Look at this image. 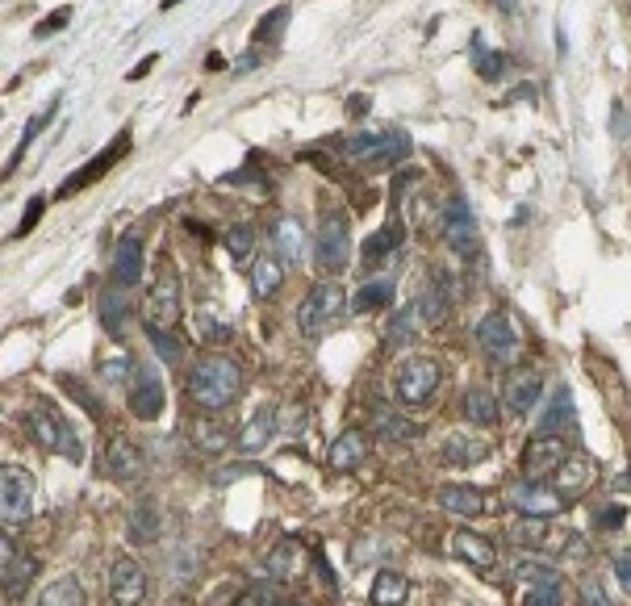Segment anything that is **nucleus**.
<instances>
[{"mask_svg": "<svg viewBox=\"0 0 631 606\" xmlns=\"http://www.w3.org/2000/svg\"><path fill=\"white\" fill-rule=\"evenodd\" d=\"M189 402L209 410V414H218L226 410L230 402L239 398V389H243V368L239 360H230V356H201L193 368H189Z\"/></svg>", "mask_w": 631, "mask_h": 606, "instance_id": "1", "label": "nucleus"}, {"mask_svg": "<svg viewBox=\"0 0 631 606\" xmlns=\"http://www.w3.org/2000/svg\"><path fill=\"white\" fill-rule=\"evenodd\" d=\"M347 310H352V306H347V293L335 281H322L297 306V326H301V335H306V339H322Z\"/></svg>", "mask_w": 631, "mask_h": 606, "instance_id": "2", "label": "nucleus"}, {"mask_svg": "<svg viewBox=\"0 0 631 606\" xmlns=\"http://www.w3.org/2000/svg\"><path fill=\"white\" fill-rule=\"evenodd\" d=\"M26 423H30V435L38 439V448L46 452H55V456H67V460H80V439L72 431V423L55 410V406H46V402H34L30 414H26Z\"/></svg>", "mask_w": 631, "mask_h": 606, "instance_id": "3", "label": "nucleus"}, {"mask_svg": "<svg viewBox=\"0 0 631 606\" xmlns=\"http://www.w3.org/2000/svg\"><path fill=\"white\" fill-rule=\"evenodd\" d=\"M410 134L393 130V134H372V130H360L352 138H343V155L356 159V163H372V168H393L397 159L410 155Z\"/></svg>", "mask_w": 631, "mask_h": 606, "instance_id": "4", "label": "nucleus"}, {"mask_svg": "<svg viewBox=\"0 0 631 606\" xmlns=\"http://www.w3.org/2000/svg\"><path fill=\"white\" fill-rule=\"evenodd\" d=\"M435 389H439V364L427 360V356H414V360H402L393 372V393H397V402L418 410V406H427L435 398Z\"/></svg>", "mask_w": 631, "mask_h": 606, "instance_id": "5", "label": "nucleus"}, {"mask_svg": "<svg viewBox=\"0 0 631 606\" xmlns=\"http://www.w3.org/2000/svg\"><path fill=\"white\" fill-rule=\"evenodd\" d=\"M318 268L322 272H343L352 260V235H347V218L339 209H326L318 222Z\"/></svg>", "mask_w": 631, "mask_h": 606, "instance_id": "6", "label": "nucleus"}, {"mask_svg": "<svg viewBox=\"0 0 631 606\" xmlns=\"http://www.w3.org/2000/svg\"><path fill=\"white\" fill-rule=\"evenodd\" d=\"M34 510V481L26 469H17V464H5L0 469V519L5 527H17L26 523Z\"/></svg>", "mask_w": 631, "mask_h": 606, "instance_id": "7", "label": "nucleus"}, {"mask_svg": "<svg viewBox=\"0 0 631 606\" xmlns=\"http://www.w3.org/2000/svg\"><path fill=\"white\" fill-rule=\"evenodd\" d=\"M143 318H147V326H168V331L180 322V276H176L172 264L159 268L155 285L143 301Z\"/></svg>", "mask_w": 631, "mask_h": 606, "instance_id": "8", "label": "nucleus"}, {"mask_svg": "<svg viewBox=\"0 0 631 606\" xmlns=\"http://www.w3.org/2000/svg\"><path fill=\"white\" fill-rule=\"evenodd\" d=\"M477 343L489 360L498 364H510L519 356V331H514V318L506 310H489L481 322H477Z\"/></svg>", "mask_w": 631, "mask_h": 606, "instance_id": "9", "label": "nucleus"}, {"mask_svg": "<svg viewBox=\"0 0 631 606\" xmlns=\"http://www.w3.org/2000/svg\"><path fill=\"white\" fill-rule=\"evenodd\" d=\"M506 502H510L514 510H519V515H540V519H552L556 510L565 506V494H560V489L540 485V477H523V481H510Z\"/></svg>", "mask_w": 631, "mask_h": 606, "instance_id": "10", "label": "nucleus"}, {"mask_svg": "<svg viewBox=\"0 0 631 606\" xmlns=\"http://www.w3.org/2000/svg\"><path fill=\"white\" fill-rule=\"evenodd\" d=\"M126 151H130V130H122V134L113 138V143H109V147H105L97 159H88L76 176H67V180L59 184V197H76V193H84L88 184H97V180H101V176L113 168V163H122V155H126Z\"/></svg>", "mask_w": 631, "mask_h": 606, "instance_id": "11", "label": "nucleus"}, {"mask_svg": "<svg viewBox=\"0 0 631 606\" xmlns=\"http://www.w3.org/2000/svg\"><path fill=\"white\" fill-rule=\"evenodd\" d=\"M109 598L118 606H134L147 598V573L138 561H130V556H122V561H113L109 569Z\"/></svg>", "mask_w": 631, "mask_h": 606, "instance_id": "12", "label": "nucleus"}, {"mask_svg": "<svg viewBox=\"0 0 631 606\" xmlns=\"http://www.w3.org/2000/svg\"><path fill=\"white\" fill-rule=\"evenodd\" d=\"M569 456V448H565V439H556L552 431H540L527 444V452H523V473L527 477H544V473H556L560 469V460Z\"/></svg>", "mask_w": 631, "mask_h": 606, "instance_id": "13", "label": "nucleus"}, {"mask_svg": "<svg viewBox=\"0 0 631 606\" xmlns=\"http://www.w3.org/2000/svg\"><path fill=\"white\" fill-rule=\"evenodd\" d=\"M130 414L151 423V418L163 414V381L155 377L151 368H134V381H130Z\"/></svg>", "mask_w": 631, "mask_h": 606, "instance_id": "14", "label": "nucleus"}, {"mask_svg": "<svg viewBox=\"0 0 631 606\" xmlns=\"http://www.w3.org/2000/svg\"><path fill=\"white\" fill-rule=\"evenodd\" d=\"M540 393H544V372H535V368H514L510 377H506L502 402L510 406V414H527L531 406H540Z\"/></svg>", "mask_w": 631, "mask_h": 606, "instance_id": "15", "label": "nucleus"}, {"mask_svg": "<svg viewBox=\"0 0 631 606\" xmlns=\"http://www.w3.org/2000/svg\"><path fill=\"white\" fill-rule=\"evenodd\" d=\"M443 239H448L452 251H473L477 247V222H473V209L464 205V201H448L443 205Z\"/></svg>", "mask_w": 631, "mask_h": 606, "instance_id": "16", "label": "nucleus"}, {"mask_svg": "<svg viewBox=\"0 0 631 606\" xmlns=\"http://www.w3.org/2000/svg\"><path fill=\"white\" fill-rule=\"evenodd\" d=\"M594 477H598L594 456L569 452L565 460H560V469H556V489H560L565 498H577V494H586V489L594 485Z\"/></svg>", "mask_w": 631, "mask_h": 606, "instance_id": "17", "label": "nucleus"}, {"mask_svg": "<svg viewBox=\"0 0 631 606\" xmlns=\"http://www.w3.org/2000/svg\"><path fill=\"white\" fill-rule=\"evenodd\" d=\"M109 473L118 477V481H138L147 473V460H143V448L134 444L130 435H118V439H109Z\"/></svg>", "mask_w": 631, "mask_h": 606, "instance_id": "18", "label": "nucleus"}, {"mask_svg": "<svg viewBox=\"0 0 631 606\" xmlns=\"http://www.w3.org/2000/svg\"><path fill=\"white\" fill-rule=\"evenodd\" d=\"M448 301H452V276L448 272H435L431 281H427V289H423V297L414 301L423 326H439L443 318H448Z\"/></svg>", "mask_w": 631, "mask_h": 606, "instance_id": "19", "label": "nucleus"}, {"mask_svg": "<svg viewBox=\"0 0 631 606\" xmlns=\"http://www.w3.org/2000/svg\"><path fill=\"white\" fill-rule=\"evenodd\" d=\"M109 272H113V285L134 289L138 281H143V243H138L134 235H122V243L113 247V264H109Z\"/></svg>", "mask_w": 631, "mask_h": 606, "instance_id": "20", "label": "nucleus"}, {"mask_svg": "<svg viewBox=\"0 0 631 606\" xmlns=\"http://www.w3.org/2000/svg\"><path fill=\"white\" fill-rule=\"evenodd\" d=\"M364 456H368L364 431H343L339 439H331V448H326V464H331V473H352V469H360Z\"/></svg>", "mask_w": 631, "mask_h": 606, "instance_id": "21", "label": "nucleus"}, {"mask_svg": "<svg viewBox=\"0 0 631 606\" xmlns=\"http://www.w3.org/2000/svg\"><path fill=\"white\" fill-rule=\"evenodd\" d=\"M372 431L381 439H393V444H414V439H423V427L410 423L406 414H397L393 406H372Z\"/></svg>", "mask_w": 631, "mask_h": 606, "instance_id": "22", "label": "nucleus"}, {"mask_svg": "<svg viewBox=\"0 0 631 606\" xmlns=\"http://www.w3.org/2000/svg\"><path fill=\"white\" fill-rule=\"evenodd\" d=\"M448 548H452V556H460V561H469V565H477V569H494L498 565V548L485 540V535H477V531H452V540H448Z\"/></svg>", "mask_w": 631, "mask_h": 606, "instance_id": "23", "label": "nucleus"}, {"mask_svg": "<svg viewBox=\"0 0 631 606\" xmlns=\"http://www.w3.org/2000/svg\"><path fill=\"white\" fill-rule=\"evenodd\" d=\"M272 435H276V410H272V406H260V410L247 418V427L239 431L235 444H239V452L251 456V452H264V448L272 444Z\"/></svg>", "mask_w": 631, "mask_h": 606, "instance_id": "24", "label": "nucleus"}, {"mask_svg": "<svg viewBox=\"0 0 631 606\" xmlns=\"http://www.w3.org/2000/svg\"><path fill=\"white\" fill-rule=\"evenodd\" d=\"M439 510H448L456 519H477L485 510V494L473 485H443L439 489Z\"/></svg>", "mask_w": 631, "mask_h": 606, "instance_id": "25", "label": "nucleus"}, {"mask_svg": "<svg viewBox=\"0 0 631 606\" xmlns=\"http://www.w3.org/2000/svg\"><path fill=\"white\" fill-rule=\"evenodd\" d=\"M189 444L197 448V452H222L226 444H230V431H226V423H218V418H209V410H205V418H193L189 423Z\"/></svg>", "mask_w": 631, "mask_h": 606, "instance_id": "26", "label": "nucleus"}, {"mask_svg": "<svg viewBox=\"0 0 631 606\" xmlns=\"http://www.w3.org/2000/svg\"><path fill=\"white\" fill-rule=\"evenodd\" d=\"M126 314H130V289H126V285H109V289L101 293V306H97L101 326H105L109 335H118L122 322H126Z\"/></svg>", "mask_w": 631, "mask_h": 606, "instance_id": "27", "label": "nucleus"}, {"mask_svg": "<svg viewBox=\"0 0 631 606\" xmlns=\"http://www.w3.org/2000/svg\"><path fill=\"white\" fill-rule=\"evenodd\" d=\"M34 569H38L34 556H17V544L5 540V577H0V586H5L9 598H17L21 586H26V581H34Z\"/></svg>", "mask_w": 631, "mask_h": 606, "instance_id": "28", "label": "nucleus"}, {"mask_svg": "<svg viewBox=\"0 0 631 606\" xmlns=\"http://www.w3.org/2000/svg\"><path fill=\"white\" fill-rule=\"evenodd\" d=\"M397 247H402V222L393 218L385 230H377L372 239H364V247H360V264H364V268H377V264L385 260V255L397 251Z\"/></svg>", "mask_w": 631, "mask_h": 606, "instance_id": "29", "label": "nucleus"}, {"mask_svg": "<svg viewBox=\"0 0 631 606\" xmlns=\"http://www.w3.org/2000/svg\"><path fill=\"white\" fill-rule=\"evenodd\" d=\"M130 540L134 544H155L159 540V527H163V519H159V506L155 502H138V506H130Z\"/></svg>", "mask_w": 631, "mask_h": 606, "instance_id": "30", "label": "nucleus"}, {"mask_svg": "<svg viewBox=\"0 0 631 606\" xmlns=\"http://www.w3.org/2000/svg\"><path fill=\"white\" fill-rule=\"evenodd\" d=\"M272 239H276V247H280V255H285L289 264H297L301 255H306V230H301V222L297 218H276V226H272Z\"/></svg>", "mask_w": 631, "mask_h": 606, "instance_id": "31", "label": "nucleus"}, {"mask_svg": "<svg viewBox=\"0 0 631 606\" xmlns=\"http://www.w3.org/2000/svg\"><path fill=\"white\" fill-rule=\"evenodd\" d=\"M460 406H464V418H469L473 427H494L498 423V398L489 389H481V385L464 393Z\"/></svg>", "mask_w": 631, "mask_h": 606, "instance_id": "32", "label": "nucleus"}, {"mask_svg": "<svg viewBox=\"0 0 631 606\" xmlns=\"http://www.w3.org/2000/svg\"><path fill=\"white\" fill-rule=\"evenodd\" d=\"M443 456H448L452 464H477L489 456V444H481L477 435H464V431H452L448 439H443Z\"/></svg>", "mask_w": 631, "mask_h": 606, "instance_id": "33", "label": "nucleus"}, {"mask_svg": "<svg viewBox=\"0 0 631 606\" xmlns=\"http://www.w3.org/2000/svg\"><path fill=\"white\" fill-rule=\"evenodd\" d=\"M38 606H84V586H80V577L72 573H63L59 581H51L42 594H38Z\"/></svg>", "mask_w": 631, "mask_h": 606, "instance_id": "34", "label": "nucleus"}, {"mask_svg": "<svg viewBox=\"0 0 631 606\" xmlns=\"http://www.w3.org/2000/svg\"><path fill=\"white\" fill-rule=\"evenodd\" d=\"M264 573H268L272 581H289V577L297 573V544H293V540H276L272 552L264 556Z\"/></svg>", "mask_w": 631, "mask_h": 606, "instance_id": "35", "label": "nucleus"}, {"mask_svg": "<svg viewBox=\"0 0 631 606\" xmlns=\"http://www.w3.org/2000/svg\"><path fill=\"white\" fill-rule=\"evenodd\" d=\"M510 577L527 581V586H535V581H560L556 565L544 561V556H514V561H510Z\"/></svg>", "mask_w": 631, "mask_h": 606, "instance_id": "36", "label": "nucleus"}, {"mask_svg": "<svg viewBox=\"0 0 631 606\" xmlns=\"http://www.w3.org/2000/svg\"><path fill=\"white\" fill-rule=\"evenodd\" d=\"M569 423H573V393L560 385L552 393L548 410H540V431H560V427H569Z\"/></svg>", "mask_w": 631, "mask_h": 606, "instance_id": "37", "label": "nucleus"}, {"mask_svg": "<svg viewBox=\"0 0 631 606\" xmlns=\"http://www.w3.org/2000/svg\"><path fill=\"white\" fill-rule=\"evenodd\" d=\"M385 306H393V281H368V285L352 297V310H356V314H377V310H385Z\"/></svg>", "mask_w": 631, "mask_h": 606, "instance_id": "38", "label": "nucleus"}, {"mask_svg": "<svg viewBox=\"0 0 631 606\" xmlns=\"http://www.w3.org/2000/svg\"><path fill=\"white\" fill-rule=\"evenodd\" d=\"M55 113H59V101H46V105H42V113H38V118H30V122H26V130H21V143H17V151L9 155V172H13V168H17V163H21V155H26V151H30V143H34V138H38V134H42L46 126H51V122H55Z\"/></svg>", "mask_w": 631, "mask_h": 606, "instance_id": "39", "label": "nucleus"}, {"mask_svg": "<svg viewBox=\"0 0 631 606\" xmlns=\"http://www.w3.org/2000/svg\"><path fill=\"white\" fill-rule=\"evenodd\" d=\"M280 276H285V272H280V264L272 260V255L255 260V264H251V293H255V297H272V293L280 289Z\"/></svg>", "mask_w": 631, "mask_h": 606, "instance_id": "40", "label": "nucleus"}, {"mask_svg": "<svg viewBox=\"0 0 631 606\" xmlns=\"http://www.w3.org/2000/svg\"><path fill=\"white\" fill-rule=\"evenodd\" d=\"M377 606H385V602H402L406 598V577L397 573V569H381L377 573V581H372V594H368Z\"/></svg>", "mask_w": 631, "mask_h": 606, "instance_id": "41", "label": "nucleus"}, {"mask_svg": "<svg viewBox=\"0 0 631 606\" xmlns=\"http://www.w3.org/2000/svg\"><path fill=\"white\" fill-rule=\"evenodd\" d=\"M289 17H293V9L289 5H276L268 17H260V26H255V46H268V42H276L280 34H285V26H289Z\"/></svg>", "mask_w": 631, "mask_h": 606, "instance_id": "42", "label": "nucleus"}, {"mask_svg": "<svg viewBox=\"0 0 631 606\" xmlns=\"http://www.w3.org/2000/svg\"><path fill=\"white\" fill-rule=\"evenodd\" d=\"M197 335H201L205 343H226V339H235L230 322H222L214 306H201V310H197Z\"/></svg>", "mask_w": 631, "mask_h": 606, "instance_id": "43", "label": "nucleus"}, {"mask_svg": "<svg viewBox=\"0 0 631 606\" xmlns=\"http://www.w3.org/2000/svg\"><path fill=\"white\" fill-rule=\"evenodd\" d=\"M222 247L230 251V260H235V264H247L251 251H255V230L251 226H230L222 235Z\"/></svg>", "mask_w": 631, "mask_h": 606, "instance_id": "44", "label": "nucleus"}, {"mask_svg": "<svg viewBox=\"0 0 631 606\" xmlns=\"http://www.w3.org/2000/svg\"><path fill=\"white\" fill-rule=\"evenodd\" d=\"M510 535H514V544H523V548H540L548 540V523L540 515H523L510 527Z\"/></svg>", "mask_w": 631, "mask_h": 606, "instance_id": "45", "label": "nucleus"}, {"mask_svg": "<svg viewBox=\"0 0 631 606\" xmlns=\"http://www.w3.org/2000/svg\"><path fill=\"white\" fill-rule=\"evenodd\" d=\"M418 326H423V318H418V306H402V310H397V318L389 322V339H393V343H414Z\"/></svg>", "mask_w": 631, "mask_h": 606, "instance_id": "46", "label": "nucleus"}, {"mask_svg": "<svg viewBox=\"0 0 631 606\" xmlns=\"http://www.w3.org/2000/svg\"><path fill=\"white\" fill-rule=\"evenodd\" d=\"M565 602V586L560 581H535V586H527V606H556Z\"/></svg>", "mask_w": 631, "mask_h": 606, "instance_id": "47", "label": "nucleus"}, {"mask_svg": "<svg viewBox=\"0 0 631 606\" xmlns=\"http://www.w3.org/2000/svg\"><path fill=\"white\" fill-rule=\"evenodd\" d=\"M147 339H151V347H155V352L168 360V364H180V347H176V339H172L168 326H147Z\"/></svg>", "mask_w": 631, "mask_h": 606, "instance_id": "48", "label": "nucleus"}, {"mask_svg": "<svg viewBox=\"0 0 631 606\" xmlns=\"http://www.w3.org/2000/svg\"><path fill=\"white\" fill-rule=\"evenodd\" d=\"M473 59H477V72L485 76V80H494V76H502V55H489L485 51V42H481V34H473Z\"/></svg>", "mask_w": 631, "mask_h": 606, "instance_id": "49", "label": "nucleus"}, {"mask_svg": "<svg viewBox=\"0 0 631 606\" xmlns=\"http://www.w3.org/2000/svg\"><path fill=\"white\" fill-rule=\"evenodd\" d=\"M67 21H72V9H67V5H63V9H55V13H46V17L38 21V26H34V38H51L55 30H63V26H67Z\"/></svg>", "mask_w": 631, "mask_h": 606, "instance_id": "50", "label": "nucleus"}, {"mask_svg": "<svg viewBox=\"0 0 631 606\" xmlns=\"http://www.w3.org/2000/svg\"><path fill=\"white\" fill-rule=\"evenodd\" d=\"M130 368H134V364H130V356H113V360H105V364H101V381H105V385H122Z\"/></svg>", "mask_w": 631, "mask_h": 606, "instance_id": "51", "label": "nucleus"}, {"mask_svg": "<svg viewBox=\"0 0 631 606\" xmlns=\"http://www.w3.org/2000/svg\"><path fill=\"white\" fill-rule=\"evenodd\" d=\"M239 598L243 602H280V598H285V590L272 586V581H260V586H247Z\"/></svg>", "mask_w": 631, "mask_h": 606, "instance_id": "52", "label": "nucleus"}, {"mask_svg": "<svg viewBox=\"0 0 631 606\" xmlns=\"http://www.w3.org/2000/svg\"><path fill=\"white\" fill-rule=\"evenodd\" d=\"M623 515H627V510H623L619 502H611V506L594 510V527H598V531H611V527H619V523H623Z\"/></svg>", "mask_w": 631, "mask_h": 606, "instance_id": "53", "label": "nucleus"}, {"mask_svg": "<svg viewBox=\"0 0 631 606\" xmlns=\"http://www.w3.org/2000/svg\"><path fill=\"white\" fill-rule=\"evenodd\" d=\"M42 205H46L42 197H34V201H30V209H26V218H21V226L13 230V239H26V235H30V230L38 226V218H42Z\"/></svg>", "mask_w": 631, "mask_h": 606, "instance_id": "54", "label": "nucleus"}, {"mask_svg": "<svg viewBox=\"0 0 631 606\" xmlns=\"http://www.w3.org/2000/svg\"><path fill=\"white\" fill-rule=\"evenodd\" d=\"M247 473H255L251 464H222V469H214V485H230V481H239V477H247Z\"/></svg>", "mask_w": 631, "mask_h": 606, "instance_id": "55", "label": "nucleus"}, {"mask_svg": "<svg viewBox=\"0 0 631 606\" xmlns=\"http://www.w3.org/2000/svg\"><path fill=\"white\" fill-rule=\"evenodd\" d=\"M560 552L573 556V561H586V544H581V535L569 531V535H560Z\"/></svg>", "mask_w": 631, "mask_h": 606, "instance_id": "56", "label": "nucleus"}, {"mask_svg": "<svg viewBox=\"0 0 631 606\" xmlns=\"http://www.w3.org/2000/svg\"><path fill=\"white\" fill-rule=\"evenodd\" d=\"M615 581L623 586V594H631V552H619V556H615Z\"/></svg>", "mask_w": 631, "mask_h": 606, "instance_id": "57", "label": "nucleus"}, {"mask_svg": "<svg viewBox=\"0 0 631 606\" xmlns=\"http://www.w3.org/2000/svg\"><path fill=\"white\" fill-rule=\"evenodd\" d=\"M581 598H586V602H594V606H602V602H606L602 581H598V577H586V581H581Z\"/></svg>", "mask_w": 631, "mask_h": 606, "instance_id": "58", "label": "nucleus"}, {"mask_svg": "<svg viewBox=\"0 0 631 606\" xmlns=\"http://www.w3.org/2000/svg\"><path fill=\"white\" fill-rule=\"evenodd\" d=\"M314 569H318V577H322V586H331V590H335V569L322 561V552H314Z\"/></svg>", "mask_w": 631, "mask_h": 606, "instance_id": "59", "label": "nucleus"}, {"mask_svg": "<svg viewBox=\"0 0 631 606\" xmlns=\"http://www.w3.org/2000/svg\"><path fill=\"white\" fill-rule=\"evenodd\" d=\"M155 63H159V55H147V59H143V63H138L134 72H130V80H143V76H151V67H155Z\"/></svg>", "mask_w": 631, "mask_h": 606, "instance_id": "60", "label": "nucleus"}, {"mask_svg": "<svg viewBox=\"0 0 631 606\" xmlns=\"http://www.w3.org/2000/svg\"><path fill=\"white\" fill-rule=\"evenodd\" d=\"M347 113H352V118H360V113H368V97H360V92H356V97L347 101Z\"/></svg>", "mask_w": 631, "mask_h": 606, "instance_id": "61", "label": "nucleus"}, {"mask_svg": "<svg viewBox=\"0 0 631 606\" xmlns=\"http://www.w3.org/2000/svg\"><path fill=\"white\" fill-rule=\"evenodd\" d=\"M180 5V0H163V9H176Z\"/></svg>", "mask_w": 631, "mask_h": 606, "instance_id": "62", "label": "nucleus"}]
</instances>
